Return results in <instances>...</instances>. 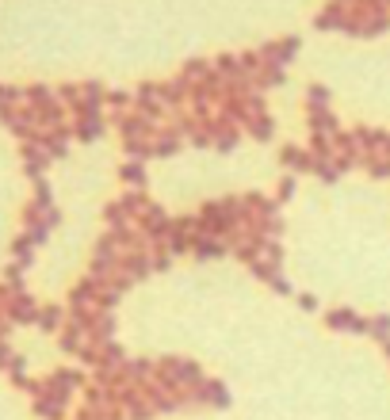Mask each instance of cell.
I'll return each mask as SVG.
<instances>
[{"label":"cell","mask_w":390,"mask_h":420,"mask_svg":"<svg viewBox=\"0 0 390 420\" xmlns=\"http://www.w3.org/2000/svg\"><path fill=\"white\" fill-rule=\"evenodd\" d=\"M314 27L318 31H352V15H348V4L345 0H337V4H329L325 12L314 20Z\"/></svg>","instance_id":"1"},{"label":"cell","mask_w":390,"mask_h":420,"mask_svg":"<svg viewBox=\"0 0 390 420\" xmlns=\"http://www.w3.org/2000/svg\"><path fill=\"white\" fill-rule=\"evenodd\" d=\"M283 160H287L295 172H318V157L310 149H283Z\"/></svg>","instance_id":"2"},{"label":"cell","mask_w":390,"mask_h":420,"mask_svg":"<svg viewBox=\"0 0 390 420\" xmlns=\"http://www.w3.org/2000/svg\"><path fill=\"white\" fill-rule=\"evenodd\" d=\"M192 245L199 248V256H218V248H222V245H218L215 237H195Z\"/></svg>","instance_id":"3"}]
</instances>
